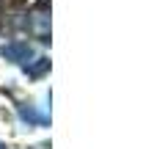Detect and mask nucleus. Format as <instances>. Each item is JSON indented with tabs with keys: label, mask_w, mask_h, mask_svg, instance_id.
Instances as JSON below:
<instances>
[{
	"label": "nucleus",
	"mask_w": 157,
	"mask_h": 149,
	"mask_svg": "<svg viewBox=\"0 0 157 149\" xmlns=\"http://www.w3.org/2000/svg\"><path fill=\"white\" fill-rule=\"evenodd\" d=\"M3 55H6V58H14V61L30 58V47H28V44H11V47H3Z\"/></svg>",
	"instance_id": "f257e3e1"
},
{
	"label": "nucleus",
	"mask_w": 157,
	"mask_h": 149,
	"mask_svg": "<svg viewBox=\"0 0 157 149\" xmlns=\"http://www.w3.org/2000/svg\"><path fill=\"white\" fill-rule=\"evenodd\" d=\"M19 116H22L28 124H44V122H47L44 116H36V111H33V108H19Z\"/></svg>",
	"instance_id": "f03ea898"
},
{
	"label": "nucleus",
	"mask_w": 157,
	"mask_h": 149,
	"mask_svg": "<svg viewBox=\"0 0 157 149\" xmlns=\"http://www.w3.org/2000/svg\"><path fill=\"white\" fill-rule=\"evenodd\" d=\"M0 149H6V147H3V144H0Z\"/></svg>",
	"instance_id": "7ed1b4c3"
}]
</instances>
